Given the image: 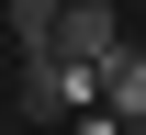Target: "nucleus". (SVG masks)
<instances>
[{
    "instance_id": "f257e3e1",
    "label": "nucleus",
    "mask_w": 146,
    "mask_h": 135,
    "mask_svg": "<svg viewBox=\"0 0 146 135\" xmlns=\"http://www.w3.org/2000/svg\"><path fill=\"white\" fill-rule=\"evenodd\" d=\"M90 101H101V68L90 57H68V45H23V113H90Z\"/></svg>"
},
{
    "instance_id": "f03ea898",
    "label": "nucleus",
    "mask_w": 146,
    "mask_h": 135,
    "mask_svg": "<svg viewBox=\"0 0 146 135\" xmlns=\"http://www.w3.org/2000/svg\"><path fill=\"white\" fill-rule=\"evenodd\" d=\"M56 45H68V57H112V45H124V11H112V0H68V11H56Z\"/></svg>"
},
{
    "instance_id": "7ed1b4c3",
    "label": "nucleus",
    "mask_w": 146,
    "mask_h": 135,
    "mask_svg": "<svg viewBox=\"0 0 146 135\" xmlns=\"http://www.w3.org/2000/svg\"><path fill=\"white\" fill-rule=\"evenodd\" d=\"M101 113L112 124H146V45H112L101 57Z\"/></svg>"
},
{
    "instance_id": "20e7f679",
    "label": "nucleus",
    "mask_w": 146,
    "mask_h": 135,
    "mask_svg": "<svg viewBox=\"0 0 146 135\" xmlns=\"http://www.w3.org/2000/svg\"><path fill=\"white\" fill-rule=\"evenodd\" d=\"M56 11H68V0H11V34L23 45H56Z\"/></svg>"
},
{
    "instance_id": "39448f33",
    "label": "nucleus",
    "mask_w": 146,
    "mask_h": 135,
    "mask_svg": "<svg viewBox=\"0 0 146 135\" xmlns=\"http://www.w3.org/2000/svg\"><path fill=\"white\" fill-rule=\"evenodd\" d=\"M79 135H124V124H112V113H101V101H90V113H79Z\"/></svg>"
}]
</instances>
